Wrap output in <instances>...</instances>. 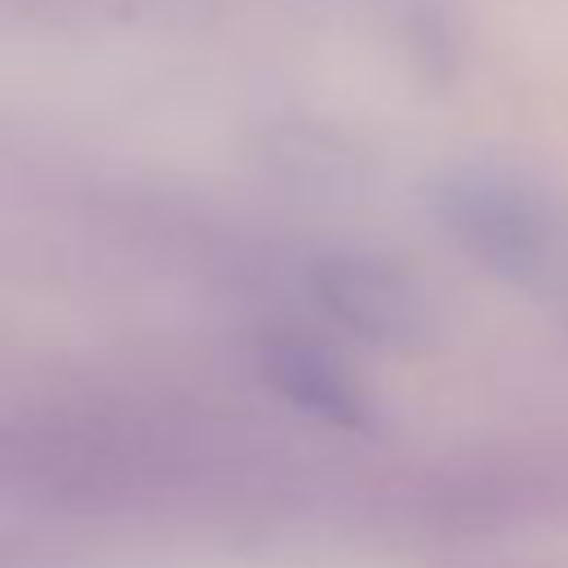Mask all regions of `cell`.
Wrapping results in <instances>:
<instances>
[{"label":"cell","mask_w":568,"mask_h":568,"mask_svg":"<svg viewBox=\"0 0 568 568\" xmlns=\"http://www.w3.org/2000/svg\"><path fill=\"white\" fill-rule=\"evenodd\" d=\"M430 213L462 253L510 284L550 266V217L541 200L493 169H448L430 182Z\"/></svg>","instance_id":"6da1fadb"},{"label":"cell","mask_w":568,"mask_h":568,"mask_svg":"<svg viewBox=\"0 0 568 568\" xmlns=\"http://www.w3.org/2000/svg\"><path fill=\"white\" fill-rule=\"evenodd\" d=\"M315 302L355 337L377 346H417L426 337V302L417 284L368 253H328L306 275Z\"/></svg>","instance_id":"7a4b0ae2"},{"label":"cell","mask_w":568,"mask_h":568,"mask_svg":"<svg viewBox=\"0 0 568 568\" xmlns=\"http://www.w3.org/2000/svg\"><path fill=\"white\" fill-rule=\"evenodd\" d=\"M257 364L262 377L275 395H284L288 404H297L302 413L342 426V430H359L368 426V404L355 386V377L315 342L306 337H266L257 346Z\"/></svg>","instance_id":"3957f363"}]
</instances>
